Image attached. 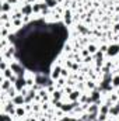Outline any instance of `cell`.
<instances>
[{"label":"cell","instance_id":"cell-1","mask_svg":"<svg viewBox=\"0 0 119 121\" xmlns=\"http://www.w3.org/2000/svg\"><path fill=\"white\" fill-rule=\"evenodd\" d=\"M67 31L63 24H46L44 21L31 23L20 30L13 41L17 58L31 70L46 75L52 60L60 52Z\"/></svg>","mask_w":119,"mask_h":121}]
</instances>
